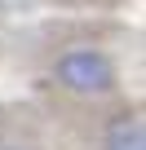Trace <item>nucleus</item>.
Instances as JSON below:
<instances>
[{"label":"nucleus","instance_id":"nucleus-2","mask_svg":"<svg viewBox=\"0 0 146 150\" xmlns=\"http://www.w3.org/2000/svg\"><path fill=\"white\" fill-rule=\"evenodd\" d=\"M102 150H146V128H142V119H137L133 110L115 115V119L106 124V132H102Z\"/></svg>","mask_w":146,"mask_h":150},{"label":"nucleus","instance_id":"nucleus-1","mask_svg":"<svg viewBox=\"0 0 146 150\" xmlns=\"http://www.w3.org/2000/svg\"><path fill=\"white\" fill-rule=\"evenodd\" d=\"M53 80L80 97H102V93H115L120 75H115V62L102 53V49H66L58 62H53Z\"/></svg>","mask_w":146,"mask_h":150}]
</instances>
